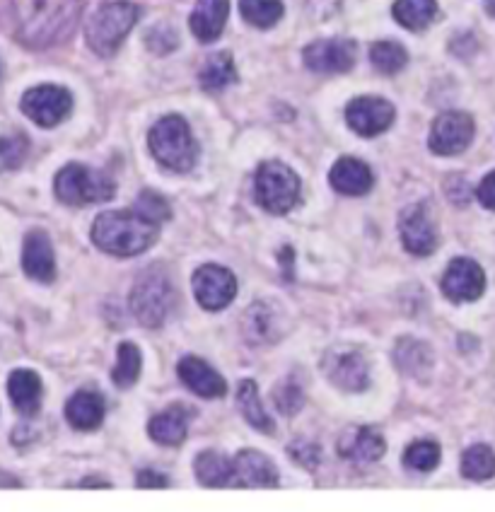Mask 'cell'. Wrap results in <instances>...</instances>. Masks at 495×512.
Wrapping results in <instances>:
<instances>
[{"mask_svg":"<svg viewBox=\"0 0 495 512\" xmlns=\"http://www.w3.org/2000/svg\"><path fill=\"white\" fill-rule=\"evenodd\" d=\"M370 61L384 75H396L409 63V54L396 42H377L370 49Z\"/></svg>","mask_w":495,"mask_h":512,"instance_id":"34","label":"cell"},{"mask_svg":"<svg viewBox=\"0 0 495 512\" xmlns=\"http://www.w3.org/2000/svg\"><path fill=\"white\" fill-rule=\"evenodd\" d=\"M128 302H131L133 317H136L143 327H162L174 305L172 278L167 276V271L160 269V266L145 269L141 276L136 278V283H133Z\"/></svg>","mask_w":495,"mask_h":512,"instance_id":"5","label":"cell"},{"mask_svg":"<svg viewBox=\"0 0 495 512\" xmlns=\"http://www.w3.org/2000/svg\"><path fill=\"white\" fill-rule=\"evenodd\" d=\"M29 153V138L25 133H8L0 136V172L17 170Z\"/></svg>","mask_w":495,"mask_h":512,"instance_id":"35","label":"cell"},{"mask_svg":"<svg viewBox=\"0 0 495 512\" xmlns=\"http://www.w3.org/2000/svg\"><path fill=\"white\" fill-rule=\"evenodd\" d=\"M486 13L495 17V0H486Z\"/></svg>","mask_w":495,"mask_h":512,"instance_id":"43","label":"cell"},{"mask_svg":"<svg viewBox=\"0 0 495 512\" xmlns=\"http://www.w3.org/2000/svg\"><path fill=\"white\" fill-rule=\"evenodd\" d=\"M198 80H201V87L206 92H220L225 87L237 83V68L232 56L227 51H218L203 63L201 73H198Z\"/></svg>","mask_w":495,"mask_h":512,"instance_id":"28","label":"cell"},{"mask_svg":"<svg viewBox=\"0 0 495 512\" xmlns=\"http://www.w3.org/2000/svg\"><path fill=\"white\" fill-rule=\"evenodd\" d=\"M254 194L259 206L273 215L293 211L300 199V177L283 162L271 160L259 165L254 179Z\"/></svg>","mask_w":495,"mask_h":512,"instance_id":"7","label":"cell"},{"mask_svg":"<svg viewBox=\"0 0 495 512\" xmlns=\"http://www.w3.org/2000/svg\"><path fill=\"white\" fill-rule=\"evenodd\" d=\"M273 404L283 416H295L305 406V394L295 380H283L273 389Z\"/></svg>","mask_w":495,"mask_h":512,"instance_id":"38","label":"cell"},{"mask_svg":"<svg viewBox=\"0 0 495 512\" xmlns=\"http://www.w3.org/2000/svg\"><path fill=\"white\" fill-rule=\"evenodd\" d=\"M474 119L464 112H445L433 121L428 145L435 155H459L474 141Z\"/></svg>","mask_w":495,"mask_h":512,"instance_id":"10","label":"cell"},{"mask_svg":"<svg viewBox=\"0 0 495 512\" xmlns=\"http://www.w3.org/2000/svg\"><path fill=\"white\" fill-rule=\"evenodd\" d=\"M232 484L249 488H276L278 469L269 457L256 450H242L232 459Z\"/></svg>","mask_w":495,"mask_h":512,"instance_id":"17","label":"cell"},{"mask_svg":"<svg viewBox=\"0 0 495 512\" xmlns=\"http://www.w3.org/2000/svg\"><path fill=\"white\" fill-rule=\"evenodd\" d=\"M322 372L331 384L346 392H363L370 384L368 360L355 348H331L322 360Z\"/></svg>","mask_w":495,"mask_h":512,"instance_id":"9","label":"cell"},{"mask_svg":"<svg viewBox=\"0 0 495 512\" xmlns=\"http://www.w3.org/2000/svg\"><path fill=\"white\" fill-rule=\"evenodd\" d=\"M83 488H90V486H102V488H109V484H97V481H83V484H80Z\"/></svg>","mask_w":495,"mask_h":512,"instance_id":"44","label":"cell"},{"mask_svg":"<svg viewBox=\"0 0 495 512\" xmlns=\"http://www.w3.org/2000/svg\"><path fill=\"white\" fill-rule=\"evenodd\" d=\"M150 153L162 167L174 172L194 170L198 160V143L191 136V128L182 116L170 114L162 116L157 124L150 128L148 136Z\"/></svg>","mask_w":495,"mask_h":512,"instance_id":"3","label":"cell"},{"mask_svg":"<svg viewBox=\"0 0 495 512\" xmlns=\"http://www.w3.org/2000/svg\"><path fill=\"white\" fill-rule=\"evenodd\" d=\"M22 269L32 281L54 283L56 278V256L51 237L44 230H32L25 237L22 249Z\"/></svg>","mask_w":495,"mask_h":512,"instance_id":"16","label":"cell"},{"mask_svg":"<svg viewBox=\"0 0 495 512\" xmlns=\"http://www.w3.org/2000/svg\"><path fill=\"white\" fill-rule=\"evenodd\" d=\"M141 351H138L136 343L131 341H124L119 343V351H116V365L112 370V380L116 387L126 389V387H133L138 380V375H141Z\"/></svg>","mask_w":495,"mask_h":512,"instance_id":"31","label":"cell"},{"mask_svg":"<svg viewBox=\"0 0 495 512\" xmlns=\"http://www.w3.org/2000/svg\"><path fill=\"white\" fill-rule=\"evenodd\" d=\"M442 293L452 302H474L479 300L486 290V273L474 259L459 256L452 259L447 266L445 276H442Z\"/></svg>","mask_w":495,"mask_h":512,"instance_id":"12","label":"cell"},{"mask_svg":"<svg viewBox=\"0 0 495 512\" xmlns=\"http://www.w3.org/2000/svg\"><path fill=\"white\" fill-rule=\"evenodd\" d=\"M136 213H141L145 220H150V223L160 225V223H167V220L172 218V208L170 203H167L165 196H160L157 191H143L141 196H138L136 201Z\"/></svg>","mask_w":495,"mask_h":512,"instance_id":"37","label":"cell"},{"mask_svg":"<svg viewBox=\"0 0 495 512\" xmlns=\"http://www.w3.org/2000/svg\"><path fill=\"white\" fill-rule=\"evenodd\" d=\"M148 433L157 445H182L186 440V433H189V416L179 406H172V409L157 413L153 421L148 423Z\"/></svg>","mask_w":495,"mask_h":512,"instance_id":"26","label":"cell"},{"mask_svg":"<svg viewBox=\"0 0 495 512\" xmlns=\"http://www.w3.org/2000/svg\"><path fill=\"white\" fill-rule=\"evenodd\" d=\"M138 15L141 10L131 0H109V3L99 5L97 13L87 22V46L102 58L114 56L128 32L136 27Z\"/></svg>","mask_w":495,"mask_h":512,"instance_id":"4","label":"cell"},{"mask_svg":"<svg viewBox=\"0 0 495 512\" xmlns=\"http://www.w3.org/2000/svg\"><path fill=\"white\" fill-rule=\"evenodd\" d=\"M288 452L297 464H302V467H307V469H314L319 464V450L314 445H310V442H305V440L293 442Z\"/></svg>","mask_w":495,"mask_h":512,"instance_id":"40","label":"cell"},{"mask_svg":"<svg viewBox=\"0 0 495 512\" xmlns=\"http://www.w3.org/2000/svg\"><path fill=\"white\" fill-rule=\"evenodd\" d=\"M157 225L136 211H107L92 225V242L114 256H136L153 247Z\"/></svg>","mask_w":495,"mask_h":512,"instance_id":"2","label":"cell"},{"mask_svg":"<svg viewBox=\"0 0 495 512\" xmlns=\"http://www.w3.org/2000/svg\"><path fill=\"white\" fill-rule=\"evenodd\" d=\"M462 476L469 481H488L495 476V452L488 445H474L462 455Z\"/></svg>","mask_w":495,"mask_h":512,"instance_id":"32","label":"cell"},{"mask_svg":"<svg viewBox=\"0 0 495 512\" xmlns=\"http://www.w3.org/2000/svg\"><path fill=\"white\" fill-rule=\"evenodd\" d=\"M384 452H387V442L372 428L353 426L339 440V455L353 462H377Z\"/></svg>","mask_w":495,"mask_h":512,"instance_id":"19","label":"cell"},{"mask_svg":"<svg viewBox=\"0 0 495 512\" xmlns=\"http://www.w3.org/2000/svg\"><path fill=\"white\" fill-rule=\"evenodd\" d=\"M194 471L201 486L223 488L232 484V459H227L218 450L201 452L194 462Z\"/></svg>","mask_w":495,"mask_h":512,"instance_id":"27","label":"cell"},{"mask_svg":"<svg viewBox=\"0 0 495 512\" xmlns=\"http://www.w3.org/2000/svg\"><path fill=\"white\" fill-rule=\"evenodd\" d=\"M237 406H240L244 421L249 426H254L259 433H273V421L269 413H266L264 404H261L259 389H256L252 380H244L240 389H237Z\"/></svg>","mask_w":495,"mask_h":512,"instance_id":"30","label":"cell"},{"mask_svg":"<svg viewBox=\"0 0 495 512\" xmlns=\"http://www.w3.org/2000/svg\"><path fill=\"white\" fill-rule=\"evenodd\" d=\"M394 20L411 32H421L438 17V0H396Z\"/></svg>","mask_w":495,"mask_h":512,"instance_id":"29","label":"cell"},{"mask_svg":"<svg viewBox=\"0 0 495 512\" xmlns=\"http://www.w3.org/2000/svg\"><path fill=\"white\" fill-rule=\"evenodd\" d=\"M394 363L396 368L406 372L409 377L428 380L430 370H433V351L428 348V343L411 339V336H404V339L396 341Z\"/></svg>","mask_w":495,"mask_h":512,"instance_id":"22","label":"cell"},{"mask_svg":"<svg viewBox=\"0 0 495 512\" xmlns=\"http://www.w3.org/2000/svg\"><path fill=\"white\" fill-rule=\"evenodd\" d=\"M355 44L351 39H319L305 49V66L312 73L339 75L348 73L355 63Z\"/></svg>","mask_w":495,"mask_h":512,"instance_id":"14","label":"cell"},{"mask_svg":"<svg viewBox=\"0 0 495 512\" xmlns=\"http://www.w3.org/2000/svg\"><path fill=\"white\" fill-rule=\"evenodd\" d=\"M244 336L261 346V343H273L281 336V324H278V314L271 307V302H254L244 314Z\"/></svg>","mask_w":495,"mask_h":512,"instance_id":"24","label":"cell"},{"mask_svg":"<svg viewBox=\"0 0 495 512\" xmlns=\"http://www.w3.org/2000/svg\"><path fill=\"white\" fill-rule=\"evenodd\" d=\"M329 182L336 191L346 196H363L372 189V172L363 160H355V157H341L336 160V165L331 167Z\"/></svg>","mask_w":495,"mask_h":512,"instance_id":"21","label":"cell"},{"mask_svg":"<svg viewBox=\"0 0 495 512\" xmlns=\"http://www.w3.org/2000/svg\"><path fill=\"white\" fill-rule=\"evenodd\" d=\"M399 235L406 252L416 256H428L438 249V228L425 203H413L399 215Z\"/></svg>","mask_w":495,"mask_h":512,"instance_id":"11","label":"cell"},{"mask_svg":"<svg viewBox=\"0 0 495 512\" xmlns=\"http://www.w3.org/2000/svg\"><path fill=\"white\" fill-rule=\"evenodd\" d=\"M8 394L22 416H37L42 406V380L34 370H15L8 380Z\"/></svg>","mask_w":495,"mask_h":512,"instance_id":"23","label":"cell"},{"mask_svg":"<svg viewBox=\"0 0 495 512\" xmlns=\"http://www.w3.org/2000/svg\"><path fill=\"white\" fill-rule=\"evenodd\" d=\"M476 199H479L483 208L495 211V172L486 174V177L481 179L479 189H476Z\"/></svg>","mask_w":495,"mask_h":512,"instance_id":"41","label":"cell"},{"mask_svg":"<svg viewBox=\"0 0 495 512\" xmlns=\"http://www.w3.org/2000/svg\"><path fill=\"white\" fill-rule=\"evenodd\" d=\"M83 0H10L15 37L29 49L66 42L78 25Z\"/></svg>","mask_w":495,"mask_h":512,"instance_id":"1","label":"cell"},{"mask_svg":"<svg viewBox=\"0 0 495 512\" xmlns=\"http://www.w3.org/2000/svg\"><path fill=\"white\" fill-rule=\"evenodd\" d=\"M145 44H148V49L153 51L157 56H165L170 54L179 46V37L177 32H174V27L170 25H157L148 32V37H145Z\"/></svg>","mask_w":495,"mask_h":512,"instance_id":"39","label":"cell"},{"mask_svg":"<svg viewBox=\"0 0 495 512\" xmlns=\"http://www.w3.org/2000/svg\"><path fill=\"white\" fill-rule=\"evenodd\" d=\"M73 109V95L66 87L58 85H39L25 92L22 97V112L37 126L51 128L61 124Z\"/></svg>","mask_w":495,"mask_h":512,"instance_id":"8","label":"cell"},{"mask_svg":"<svg viewBox=\"0 0 495 512\" xmlns=\"http://www.w3.org/2000/svg\"><path fill=\"white\" fill-rule=\"evenodd\" d=\"M198 305L206 310H223L237 295V281L223 266H201L191 278Z\"/></svg>","mask_w":495,"mask_h":512,"instance_id":"13","label":"cell"},{"mask_svg":"<svg viewBox=\"0 0 495 512\" xmlns=\"http://www.w3.org/2000/svg\"><path fill=\"white\" fill-rule=\"evenodd\" d=\"M136 484L138 488H167V479L153 469H143L141 474H138Z\"/></svg>","mask_w":495,"mask_h":512,"instance_id":"42","label":"cell"},{"mask_svg":"<svg viewBox=\"0 0 495 512\" xmlns=\"http://www.w3.org/2000/svg\"><path fill=\"white\" fill-rule=\"evenodd\" d=\"M56 196L66 206H90L114 199L116 184L107 172L90 170V167L71 162L56 174Z\"/></svg>","mask_w":495,"mask_h":512,"instance_id":"6","label":"cell"},{"mask_svg":"<svg viewBox=\"0 0 495 512\" xmlns=\"http://www.w3.org/2000/svg\"><path fill=\"white\" fill-rule=\"evenodd\" d=\"M104 413H107V406H104V399L99 397L97 392H83L73 394L66 404V418L73 428L78 430H95L99 423L104 421Z\"/></svg>","mask_w":495,"mask_h":512,"instance_id":"25","label":"cell"},{"mask_svg":"<svg viewBox=\"0 0 495 512\" xmlns=\"http://www.w3.org/2000/svg\"><path fill=\"white\" fill-rule=\"evenodd\" d=\"M346 121L358 136L375 138L394 121V107L382 97H355L346 107Z\"/></svg>","mask_w":495,"mask_h":512,"instance_id":"15","label":"cell"},{"mask_svg":"<svg viewBox=\"0 0 495 512\" xmlns=\"http://www.w3.org/2000/svg\"><path fill=\"white\" fill-rule=\"evenodd\" d=\"M240 10L244 20L259 29L278 25V20L285 13L281 0H240Z\"/></svg>","mask_w":495,"mask_h":512,"instance_id":"33","label":"cell"},{"mask_svg":"<svg viewBox=\"0 0 495 512\" xmlns=\"http://www.w3.org/2000/svg\"><path fill=\"white\" fill-rule=\"evenodd\" d=\"M177 372L186 387H189L194 394H198V397L220 399L227 394V382L206 363V360L196 356H186L179 360Z\"/></svg>","mask_w":495,"mask_h":512,"instance_id":"18","label":"cell"},{"mask_svg":"<svg viewBox=\"0 0 495 512\" xmlns=\"http://www.w3.org/2000/svg\"><path fill=\"white\" fill-rule=\"evenodd\" d=\"M404 464L413 471H433L440 464V445L433 440H418L404 452Z\"/></svg>","mask_w":495,"mask_h":512,"instance_id":"36","label":"cell"},{"mask_svg":"<svg viewBox=\"0 0 495 512\" xmlns=\"http://www.w3.org/2000/svg\"><path fill=\"white\" fill-rule=\"evenodd\" d=\"M227 13H230V0H196L189 25L198 42H215L223 34Z\"/></svg>","mask_w":495,"mask_h":512,"instance_id":"20","label":"cell"}]
</instances>
